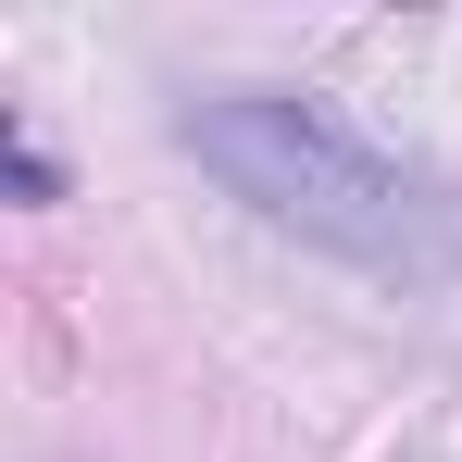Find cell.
Wrapping results in <instances>:
<instances>
[{
    "mask_svg": "<svg viewBox=\"0 0 462 462\" xmlns=\"http://www.w3.org/2000/svg\"><path fill=\"white\" fill-rule=\"evenodd\" d=\"M0 151H13V188H25V200H63V162L38 151V125H25V113H0Z\"/></svg>",
    "mask_w": 462,
    "mask_h": 462,
    "instance_id": "2",
    "label": "cell"
},
{
    "mask_svg": "<svg viewBox=\"0 0 462 462\" xmlns=\"http://www.w3.org/2000/svg\"><path fill=\"white\" fill-rule=\"evenodd\" d=\"M175 125L263 226L312 237V250H350V263H425L438 250V188L312 88H200Z\"/></svg>",
    "mask_w": 462,
    "mask_h": 462,
    "instance_id": "1",
    "label": "cell"
}]
</instances>
